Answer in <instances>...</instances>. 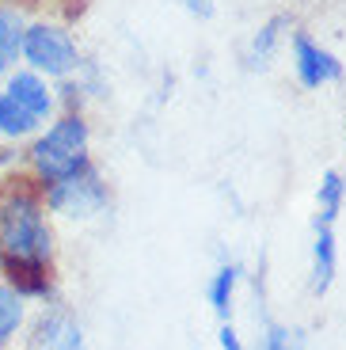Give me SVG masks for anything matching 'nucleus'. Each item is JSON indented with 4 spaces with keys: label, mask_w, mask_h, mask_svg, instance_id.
Wrapping results in <instances>:
<instances>
[{
    "label": "nucleus",
    "mask_w": 346,
    "mask_h": 350,
    "mask_svg": "<svg viewBox=\"0 0 346 350\" xmlns=\"http://www.w3.org/2000/svg\"><path fill=\"white\" fill-rule=\"evenodd\" d=\"M35 126H38V122L16 103V99L8 96V92L0 96V133H4V137H27Z\"/></svg>",
    "instance_id": "nucleus-12"
},
{
    "label": "nucleus",
    "mask_w": 346,
    "mask_h": 350,
    "mask_svg": "<svg viewBox=\"0 0 346 350\" xmlns=\"http://www.w3.org/2000/svg\"><path fill=\"white\" fill-rule=\"evenodd\" d=\"M65 320H69L65 312H42V316H38L35 335H31V350H53V342H57Z\"/></svg>",
    "instance_id": "nucleus-15"
},
{
    "label": "nucleus",
    "mask_w": 346,
    "mask_h": 350,
    "mask_svg": "<svg viewBox=\"0 0 346 350\" xmlns=\"http://www.w3.org/2000/svg\"><path fill=\"white\" fill-rule=\"evenodd\" d=\"M53 350H84V332H80V324L77 320H65V327H61V335H57V342H53Z\"/></svg>",
    "instance_id": "nucleus-17"
},
{
    "label": "nucleus",
    "mask_w": 346,
    "mask_h": 350,
    "mask_svg": "<svg viewBox=\"0 0 346 350\" xmlns=\"http://www.w3.org/2000/svg\"><path fill=\"white\" fill-rule=\"evenodd\" d=\"M8 286L23 297H46L50 293V262L42 259H4Z\"/></svg>",
    "instance_id": "nucleus-8"
},
{
    "label": "nucleus",
    "mask_w": 346,
    "mask_h": 350,
    "mask_svg": "<svg viewBox=\"0 0 346 350\" xmlns=\"http://www.w3.org/2000/svg\"><path fill=\"white\" fill-rule=\"evenodd\" d=\"M179 4H183L187 12H191V16H198V19H209V16L217 12L213 0H179Z\"/></svg>",
    "instance_id": "nucleus-19"
},
{
    "label": "nucleus",
    "mask_w": 346,
    "mask_h": 350,
    "mask_svg": "<svg viewBox=\"0 0 346 350\" xmlns=\"http://www.w3.org/2000/svg\"><path fill=\"white\" fill-rule=\"evenodd\" d=\"M46 206L61 217H96L107 210V183L96 175V167H84L80 175H69L61 183H50L46 191Z\"/></svg>",
    "instance_id": "nucleus-4"
},
{
    "label": "nucleus",
    "mask_w": 346,
    "mask_h": 350,
    "mask_svg": "<svg viewBox=\"0 0 346 350\" xmlns=\"http://www.w3.org/2000/svg\"><path fill=\"white\" fill-rule=\"evenodd\" d=\"M217 342H221V350H248L243 347V339H240V332H236L232 324H221V332H217Z\"/></svg>",
    "instance_id": "nucleus-18"
},
{
    "label": "nucleus",
    "mask_w": 346,
    "mask_h": 350,
    "mask_svg": "<svg viewBox=\"0 0 346 350\" xmlns=\"http://www.w3.org/2000/svg\"><path fill=\"white\" fill-rule=\"evenodd\" d=\"M8 96L16 99V103L35 118V122H46L50 111H53L50 88H46V80H38L35 72H16V77L8 80Z\"/></svg>",
    "instance_id": "nucleus-7"
},
{
    "label": "nucleus",
    "mask_w": 346,
    "mask_h": 350,
    "mask_svg": "<svg viewBox=\"0 0 346 350\" xmlns=\"http://www.w3.org/2000/svg\"><path fill=\"white\" fill-rule=\"evenodd\" d=\"M4 69H8V57H0V72H4Z\"/></svg>",
    "instance_id": "nucleus-20"
},
{
    "label": "nucleus",
    "mask_w": 346,
    "mask_h": 350,
    "mask_svg": "<svg viewBox=\"0 0 346 350\" xmlns=\"http://www.w3.org/2000/svg\"><path fill=\"white\" fill-rule=\"evenodd\" d=\"M0 252L4 259H42L53 255V232L42 217V202L16 191L0 202Z\"/></svg>",
    "instance_id": "nucleus-1"
},
{
    "label": "nucleus",
    "mask_w": 346,
    "mask_h": 350,
    "mask_svg": "<svg viewBox=\"0 0 346 350\" xmlns=\"http://www.w3.org/2000/svg\"><path fill=\"white\" fill-rule=\"evenodd\" d=\"M282 27H286V19L278 16V19H270V23L263 27L259 35L251 38V50H248V65H251V69H267V65H270L274 46H278V38H282Z\"/></svg>",
    "instance_id": "nucleus-11"
},
{
    "label": "nucleus",
    "mask_w": 346,
    "mask_h": 350,
    "mask_svg": "<svg viewBox=\"0 0 346 350\" xmlns=\"http://www.w3.org/2000/svg\"><path fill=\"white\" fill-rule=\"evenodd\" d=\"M23 50V23H19L16 12L0 8V57H16V53Z\"/></svg>",
    "instance_id": "nucleus-14"
},
{
    "label": "nucleus",
    "mask_w": 346,
    "mask_h": 350,
    "mask_svg": "<svg viewBox=\"0 0 346 350\" xmlns=\"http://www.w3.org/2000/svg\"><path fill=\"white\" fill-rule=\"evenodd\" d=\"M263 350H301V342H297V335L289 332V327L282 324H263Z\"/></svg>",
    "instance_id": "nucleus-16"
},
{
    "label": "nucleus",
    "mask_w": 346,
    "mask_h": 350,
    "mask_svg": "<svg viewBox=\"0 0 346 350\" xmlns=\"http://www.w3.org/2000/svg\"><path fill=\"white\" fill-rule=\"evenodd\" d=\"M19 53H23L38 72H46V77H69V72L80 65L77 42L69 38V31L50 27V23L27 27L23 31V50Z\"/></svg>",
    "instance_id": "nucleus-3"
},
{
    "label": "nucleus",
    "mask_w": 346,
    "mask_h": 350,
    "mask_svg": "<svg viewBox=\"0 0 346 350\" xmlns=\"http://www.w3.org/2000/svg\"><path fill=\"white\" fill-rule=\"evenodd\" d=\"M343 202H346V175L331 167V172H323L320 187H316V225L335 228L338 213H343Z\"/></svg>",
    "instance_id": "nucleus-10"
},
{
    "label": "nucleus",
    "mask_w": 346,
    "mask_h": 350,
    "mask_svg": "<svg viewBox=\"0 0 346 350\" xmlns=\"http://www.w3.org/2000/svg\"><path fill=\"white\" fill-rule=\"evenodd\" d=\"M338 274V244H335V228L316 225V240H312V293H328L335 286Z\"/></svg>",
    "instance_id": "nucleus-6"
},
{
    "label": "nucleus",
    "mask_w": 346,
    "mask_h": 350,
    "mask_svg": "<svg viewBox=\"0 0 346 350\" xmlns=\"http://www.w3.org/2000/svg\"><path fill=\"white\" fill-rule=\"evenodd\" d=\"M236 282H240V262H232V259H225V262H221V267H217L213 274H209L206 301H209V308L217 312V320H221V324H225L228 316H232Z\"/></svg>",
    "instance_id": "nucleus-9"
},
{
    "label": "nucleus",
    "mask_w": 346,
    "mask_h": 350,
    "mask_svg": "<svg viewBox=\"0 0 346 350\" xmlns=\"http://www.w3.org/2000/svg\"><path fill=\"white\" fill-rule=\"evenodd\" d=\"M293 72L304 88H323L331 80H343V62L320 42H312L304 31L293 35Z\"/></svg>",
    "instance_id": "nucleus-5"
},
{
    "label": "nucleus",
    "mask_w": 346,
    "mask_h": 350,
    "mask_svg": "<svg viewBox=\"0 0 346 350\" xmlns=\"http://www.w3.org/2000/svg\"><path fill=\"white\" fill-rule=\"evenodd\" d=\"M19 324H23V293L0 286V347L19 332Z\"/></svg>",
    "instance_id": "nucleus-13"
},
{
    "label": "nucleus",
    "mask_w": 346,
    "mask_h": 350,
    "mask_svg": "<svg viewBox=\"0 0 346 350\" xmlns=\"http://www.w3.org/2000/svg\"><path fill=\"white\" fill-rule=\"evenodd\" d=\"M88 122L80 114H65L61 122H53L46 130V137L35 141V149H31V164H35L38 179L46 183H61V179H69V175H80L88 164Z\"/></svg>",
    "instance_id": "nucleus-2"
}]
</instances>
